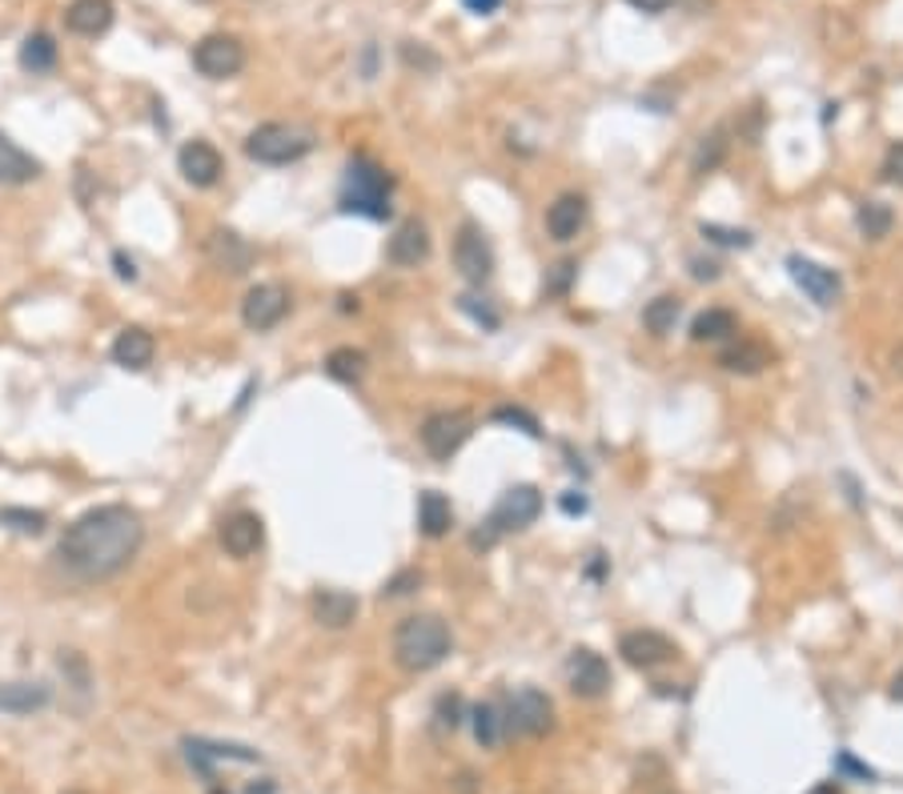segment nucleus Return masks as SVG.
<instances>
[{
	"label": "nucleus",
	"mask_w": 903,
	"mask_h": 794,
	"mask_svg": "<svg viewBox=\"0 0 903 794\" xmlns=\"http://www.w3.org/2000/svg\"><path fill=\"white\" fill-rule=\"evenodd\" d=\"M145 542L142 518L129 506H97L65 526L57 542V558L84 582H105L137 558Z\"/></svg>",
	"instance_id": "obj_1"
},
{
	"label": "nucleus",
	"mask_w": 903,
	"mask_h": 794,
	"mask_svg": "<svg viewBox=\"0 0 903 794\" xmlns=\"http://www.w3.org/2000/svg\"><path fill=\"white\" fill-rule=\"evenodd\" d=\"M450 646H454V638H450V626L438 614H414V619H406L394 631V658H398L402 670H410V674H426V670H434V666L447 662Z\"/></svg>",
	"instance_id": "obj_2"
},
{
	"label": "nucleus",
	"mask_w": 903,
	"mask_h": 794,
	"mask_svg": "<svg viewBox=\"0 0 903 794\" xmlns=\"http://www.w3.org/2000/svg\"><path fill=\"white\" fill-rule=\"evenodd\" d=\"M390 193H394V177L370 157H353L346 165V181H341V209L362 213L370 222H386L390 217Z\"/></svg>",
	"instance_id": "obj_3"
},
{
	"label": "nucleus",
	"mask_w": 903,
	"mask_h": 794,
	"mask_svg": "<svg viewBox=\"0 0 903 794\" xmlns=\"http://www.w3.org/2000/svg\"><path fill=\"white\" fill-rule=\"evenodd\" d=\"M539 514H542V494L534 490V486H515V490H506L503 498L494 502L490 518L470 534V546L490 549L503 534H510V530H527Z\"/></svg>",
	"instance_id": "obj_4"
},
{
	"label": "nucleus",
	"mask_w": 903,
	"mask_h": 794,
	"mask_svg": "<svg viewBox=\"0 0 903 794\" xmlns=\"http://www.w3.org/2000/svg\"><path fill=\"white\" fill-rule=\"evenodd\" d=\"M314 149V137L285 121H266L246 137V157L258 165H294Z\"/></svg>",
	"instance_id": "obj_5"
},
{
	"label": "nucleus",
	"mask_w": 903,
	"mask_h": 794,
	"mask_svg": "<svg viewBox=\"0 0 903 794\" xmlns=\"http://www.w3.org/2000/svg\"><path fill=\"white\" fill-rule=\"evenodd\" d=\"M422 445L426 454L434 457V462H450V457L466 445V438L474 433V418H470L466 409H438V413H430V418L422 421Z\"/></svg>",
	"instance_id": "obj_6"
},
{
	"label": "nucleus",
	"mask_w": 903,
	"mask_h": 794,
	"mask_svg": "<svg viewBox=\"0 0 903 794\" xmlns=\"http://www.w3.org/2000/svg\"><path fill=\"white\" fill-rule=\"evenodd\" d=\"M506 726H510L515 735H527V738L551 735L554 702L534 687H518L515 694L506 699Z\"/></svg>",
	"instance_id": "obj_7"
},
{
	"label": "nucleus",
	"mask_w": 903,
	"mask_h": 794,
	"mask_svg": "<svg viewBox=\"0 0 903 794\" xmlns=\"http://www.w3.org/2000/svg\"><path fill=\"white\" fill-rule=\"evenodd\" d=\"M193 69L210 81H225L246 69V45L229 33H213L193 45Z\"/></svg>",
	"instance_id": "obj_8"
},
{
	"label": "nucleus",
	"mask_w": 903,
	"mask_h": 794,
	"mask_svg": "<svg viewBox=\"0 0 903 794\" xmlns=\"http://www.w3.org/2000/svg\"><path fill=\"white\" fill-rule=\"evenodd\" d=\"M290 314V290L278 285V281H266V285H253L241 302V321H246L253 333H266V329H278Z\"/></svg>",
	"instance_id": "obj_9"
},
{
	"label": "nucleus",
	"mask_w": 903,
	"mask_h": 794,
	"mask_svg": "<svg viewBox=\"0 0 903 794\" xmlns=\"http://www.w3.org/2000/svg\"><path fill=\"white\" fill-rule=\"evenodd\" d=\"M454 265L470 285H486L494 273V249L482 234V225L466 222L454 237Z\"/></svg>",
	"instance_id": "obj_10"
},
{
	"label": "nucleus",
	"mask_w": 903,
	"mask_h": 794,
	"mask_svg": "<svg viewBox=\"0 0 903 794\" xmlns=\"http://www.w3.org/2000/svg\"><path fill=\"white\" fill-rule=\"evenodd\" d=\"M787 273H791V281H795L799 290L808 293L820 309H832V305L844 297V281H839V273L827 269V265H820V261L791 253V258H787Z\"/></svg>",
	"instance_id": "obj_11"
},
{
	"label": "nucleus",
	"mask_w": 903,
	"mask_h": 794,
	"mask_svg": "<svg viewBox=\"0 0 903 794\" xmlns=\"http://www.w3.org/2000/svg\"><path fill=\"white\" fill-rule=\"evenodd\" d=\"M566 687L575 690L578 699H602L610 690V666L602 655H595L590 646H578L575 655L566 658Z\"/></svg>",
	"instance_id": "obj_12"
},
{
	"label": "nucleus",
	"mask_w": 903,
	"mask_h": 794,
	"mask_svg": "<svg viewBox=\"0 0 903 794\" xmlns=\"http://www.w3.org/2000/svg\"><path fill=\"white\" fill-rule=\"evenodd\" d=\"M177 169H181V177H185L193 189H210L222 181L225 161L210 140H189V145H181V152H177Z\"/></svg>",
	"instance_id": "obj_13"
},
{
	"label": "nucleus",
	"mask_w": 903,
	"mask_h": 794,
	"mask_svg": "<svg viewBox=\"0 0 903 794\" xmlns=\"http://www.w3.org/2000/svg\"><path fill=\"white\" fill-rule=\"evenodd\" d=\"M619 655L631 666H639V670H655V666L670 662V658L679 655V646L658 631H631L619 638Z\"/></svg>",
	"instance_id": "obj_14"
},
{
	"label": "nucleus",
	"mask_w": 903,
	"mask_h": 794,
	"mask_svg": "<svg viewBox=\"0 0 903 794\" xmlns=\"http://www.w3.org/2000/svg\"><path fill=\"white\" fill-rule=\"evenodd\" d=\"M266 542V522L253 510H237L222 522V549L229 558H249Z\"/></svg>",
	"instance_id": "obj_15"
},
{
	"label": "nucleus",
	"mask_w": 903,
	"mask_h": 794,
	"mask_svg": "<svg viewBox=\"0 0 903 794\" xmlns=\"http://www.w3.org/2000/svg\"><path fill=\"white\" fill-rule=\"evenodd\" d=\"M185 759L193 771H201L205 779L213 774L217 762H241V767H253L261 762L258 750L249 747H234V742H205V738H185Z\"/></svg>",
	"instance_id": "obj_16"
},
{
	"label": "nucleus",
	"mask_w": 903,
	"mask_h": 794,
	"mask_svg": "<svg viewBox=\"0 0 903 794\" xmlns=\"http://www.w3.org/2000/svg\"><path fill=\"white\" fill-rule=\"evenodd\" d=\"M386 258L402 269L422 265V261L430 258V234H426V225L418 222V217H410V222H402L398 229H394V237H390L386 246Z\"/></svg>",
	"instance_id": "obj_17"
},
{
	"label": "nucleus",
	"mask_w": 903,
	"mask_h": 794,
	"mask_svg": "<svg viewBox=\"0 0 903 794\" xmlns=\"http://www.w3.org/2000/svg\"><path fill=\"white\" fill-rule=\"evenodd\" d=\"M109 24H113V0H72L65 9V29L84 41L109 33Z\"/></svg>",
	"instance_id": "obj_18"
},
{
	"label": "nucleus",
	"mask_w": 903,
	"mask_h": 794,
	"mask_svg": "<svg viewBox=\"0 0 903 794\" xmlns=\"http://www.w3.org/2000/svg\"><path fill=\"white\" fill-rule=\"evenodd\" d=\"M205 253H210L213 265L225 269V273H246V269L253 265V246H249L246 237H237L234 229H217V234H210Z\"/></svg>",
	"instance_id": "obj_19"
},
{
	"label": "nucleus",
	"mask_w": 903,
	"mask_h": 794,
	"mask_svg": "<svg viewBox=\"0 0 903 794\" xmlns=\"http://www.w3.org/2000/svg\"><path fill=\"white\" fill-rule=\"evenodd\" d=\"M583 225H587V197L583 193H563L546 209V229H551L554 241H575L583 234Z\"/></svg>",
	"instance_id": "obj_20"
},
{
	"label": "nucleus",
	"mask_w": 903,
	"mask_h": 794,
	"mask_svg": "<svg viewBox=\"0 0 903 794\" xmlns=\"http://www.w3.org/2000/svg\"><path fill=\"white\" fill-rule=\"evenodd\" d=\"M771 362H775V350H767L763 341H752V338L731 341L727 350L719 353V365H723L727 374H743V377L763 374V370H767Z\"/></svg>",
	"instance_id": "obj_21"
},
{
	"label": "nucleus",
	"mask_w": 903,
	"mask_h": 794,
	"mask_svg": "<svg viewBox=\"0 0 903 794\" xmlns=\"http://www.w3.org/2000/svg\"><path fill=\"white\" fill-rule=\"evenodd\" d=\"M109 353H113V362H117L121 370H145V365L153 362V353H157V341H153L149 329L129 326V329H121Z\"/></svg>",
	"instance_id": "obj_22"
},
{
	"label": "nucleus",
	"mask_w": 903,
	"mask_h": 794,
	"mask_svg": "<svg viewBox=\"0 0 903 794\" xmlns=\"http://www.w3.org/2000/svg\"><path fill=\"white\" fill-rule=\"evenodd\" d=\"M36 177H41V161L0 133V185H29Z\"/></svg>",
	"instance_id": "obj_23"
},
{
	"label": "nucleus",
	"mask_w": 903,
	"mask_h": 794,
	"mask_svg": "<svg viewBox=\"0 0 903 794\" xmlns=\"http://www.w3.org/2000/svg\"><path fill=\"white\" fill-rule=\"evenodd\" d=\"M53 690L45 682H0V714H33L45 711Z\"/></svg>",
	"instance_id": "obj_24"
},
{
	"label": "nucleus",
	"mask_w": 903,
	"mask_h": 794,
	"mask_svg": "<svg viewBox=\"0 0 903 794\" xmlns=\"http://www.w3.org/2000/svg\"><path fill=\"white\" fill-rule=\"evenodd\" d=\"M353 614H358V598L346 594V590H317L314 594V619L329 631H341L350 626Z\"/></svg>",
	"instance_id": "obj_25"
},
{
	"label": "nucleus",
	"mask_w": 903,
	"mask_h": 794,
	"mask_svg": "<svg viewBox=\"0 0 903 794\" xmlns=\"http://www.w3.org/2000/svg\"><path fill=\"white\" fill-rule=\"evenodd\" d=\"M470 726H474L478 747H486V750L503 747V738L510 735V726H506V711L498 706V702H478V706L470 711Z\"/></svg>",
	"instance_id": "obj_26"
},
{
	"label": "nucleus",
	"mask_w": 903,
	"mask_h": 794,
	"mask_svg": "<svg viewBox=\"0 0 903 794\" xmlns=\"http://www.w3.org/2000/svg\"><path fill=\"white\" fill-rule=\"evenodd\" d=\"M418 526H422L426 537H442L454 526V506H450L447 494L426 490L422 498H418Z\"/></svg>",
	"instance_id": "obj_27"
},
{
	"label": "nucleus",
	"mask_w": 903,
	"mask_h": 794,
	"mask_svg": "<svg viewBox=\"0 0 903 794\" xmlns=\"http://www.w3.org/2000/svg\"><path fill=\"white\" fill-rule=\"evenodd\" d=\"M740 333V317L731 309H703V314L691 321V338L695 341H727Z\"/></svg>",
	"instance_id": "obj_28"
},
{
	"label": "nucleus",
	"mask_w": 903,
	"mask_h": 794,
	"mask_svg": "<svg viewBox=\"0 0 903 794\" xmlns=\"http://www.w3.org/2000/svg\"><path fill=\"white\" fill-rule=\"evenodd\" d=\"M21 65L29 72H53L57 69V41L48 33H33L24 36L21 45Z\"/></svg>",
	"instance_id": "obj_29"
},
{
	"label": "nucleus",
	"mask_w": 903,
	"mask_h": 794,
	"mask_svg": "<svg viewBox=\"0 0 903 794\" xmlns=\"http://www.w3.org/2000/svg\"><path fill=\"white\" fill-rule=\"evenodd\" d=\"M679 314H682V302L679 297H670V293H663V297H655V302L643 309V326L655 333V338H667L670 329L679 326Z\"/></svg>",
	"instance_id": "obj_30"
},
{
	"label": "nucleus",
	"mask_w": 903,
	"mask_h": 794,
	"mask_svg": "<svg viewBox=\"0 0 903 794\" xmlns=\"http://www.w3.org/2000/svg\"><path fill=\"white\" fill-rule=\"evenodd\" d=\"M856 225H859V234L868 237V241H880V237L892 234L895 213H892V205H883V201H864L859 213H856Z\"/></svg>",
	"instance_id": "obj_31"
},
{
	"label": "nucleus",
	"mask_w": 903,
	"mask_h": 794,
	"mask_svg": "<svg viewBox=\"0 0 903 794\" xmlns=\"http://www.w3.org/2000/svg\"><path fill=\"white\" fill-rule=\"evenodd\" d=\"M326 374L334 377V382H341V386H353V382H362L365 353L362 350H350V345H341V350H334L326 358Z\"/></svg>",
	"instance_id": "obj_32"
},
{
	"label": "nucleus",
	"mask_w": 903,
	"mask_h": 794,
	"mask_svg": "<svg viewBox=\"0 0 903 794\" xmlns=\"http://www.w3.org/2000/svg\"><path fill=\"white\" fill-rule=\"evenodd\" d=\"M723 157H727V129L707 133L703 145H699V152H695V173H711Z\"/></svg>",
	"instance_id": "obj_33"
},
{
	"label": "nucleus",
	"mask_w": 903,
	"mask_h": 794,
	"mask_svg": "<svg viewBox=\"0 0 903 794\" xmlns=\"http://www.w3.org/2000/svg\"><path fill=\"white\" fill-rule=\"evenodd\" d=\"M498 426H515V430H522V433H530V438H542V426H539V418L534 413H527V409H518V406H498L490 413Z\"/></svg>",
	"instance_id": "obj_34"
},
{
	"label": "nucleus",
	"mask_w": 903,
	"mask_h": 794,
	"mask_svg": "<svg viewBox=\"0 0 903 794\" xmlns=\"http://www.w3.org/2000/svg\"><path fill=\"white\" fill-rule=\"evenodd\" d=\"M699 234H703V237H711V241H719V246H731V249H747V246H752V234H743V229H723V225H703Z\"/></svg>",
	"instance_id": "obj_35"
},
{
	"label": "nucleus",
	"mask_w": 903,
	"mask_h": 794,
	"mask_svg": "<svg viewBox=\"0 0 903 794\" xmlns=\"http://www.w3.org/2000/svg\"><path fill=\"white\" fill-rule=\"evenodd\" d=\"M0 522H12L21 534H41L45 530V514H33V510H4Z\"/></svg>",
	"instance_id": "obj_36"
},
{
	"label": "nucleus",
	"mask_w": 903,
	"mask_h": 794,
	"mask_svg": "<svg viewBox=\"0 0 903 794\" xmlns=\"http://www.w3.org/2000/svg\"><path fill=\"white\" fill-rule=\"evenodd\" d=\"M418 586H422V574H418V570H402L398 578H390L382 594H386V598H402V594H410V590H418Z\"/></svg>",
	"instance_id": "obj_37"
},
{
	"label": "nucleus",
	"mask_w": 903,
	"mask_h": 794,
	"mask_svg": "<svg viewBox=\"0 0 903 794\" xmlns=\"http://www.w3.org/2000/svg\"><path fill=\"white\" fill-rule=\"evenodd\" d=\"M458 305H462V314H470L478 326L486 329H498V314L494 309H486V305H478V297H458Z\"/></svg>",
	"instance_id": "obj_38"
},
{
	"label": "nucleus",
	"mask_w": 903,
	"mask_h": 794,
	"mask_svg": "<svg viewBox=\"0 0 903 794\" xmlns=\"http://www.w3.org/2000/svg\"><path fill=\"white\" fill-rule=\"evenodd\" d=\"M883 181H892V185H903V140L900 145H892L888 149V157H883Z\"/></svg>",
	"instance_id": "obj_39"
},
{
	"label": "nucleus",
	"mask_w": 903,
	"mask_h": 794,
	"mask_svg": "<svg viewBox=\"0 0 903 794\" xmlns=\"http://www.w3.org/2000/svg\"><path fill=\"white\" fill-rule=\"evenodd\" d=\"M438 723L450 726V730H454V726L462 723V699H458V694H447V699H438Z\"/></svg>",
	"instance_id": "obj_40"
},
{
	"label": "nucleus",
	"mask_w": 903,
	"mask_h": 794,
	"mask_svg": "<svg viewBox=\"0 0 903 794\" xmlns=\"http://www.w3.org/2000/svg\"><path fill=\"white\" fill-rule=\"evenodd\" d=\"M835 771L839 774H856V779H876V771H871V767H864V762H856L851 759V755H847V750H839V755H835Z\"/></svg>",
	"instance_id": "obj_41"
},
{
	"label": "nucleus",
	"mask_w": 903,
	"mask_h": 794,
	"mask_svg": "<svg viewBox=\"0 0 903 794\" xmlns=\"http://www.w3.org/2000/svg\"><path fill=\"white\" fill-rule=\"evenodd\" d=\"M575 261H558L554 265V277H551V285H546V293H566V285H571V277H575Z\"/></svg>",
	"instance_id": "obj_42"
},
{
	"label": "nucleus",
	"mask_w": 903,
	"mask_h": 794,
	"mask_svg": "<svg viewBox=\"0 0 903 794\" xmlns=\"http://www.w3.org/2000/svg\"><path fill=\"white\" fill-rule=\"evenodd\" d=\"M462 4H466L474 16H490V12L503 9V0H462Z\"/></svg>",
	"instance_id": "obj_43"
},
{
	"label": "nucleus",
	"mask_w": 903,
	"mask_h": 794,
	"mask_svg": "<svg viewBox=\"0 0 903 794\" xmlns=\"http://www.w3.org/2000/svg\"><path fill=\"white\" fill-rule=\"evenodd\" d=\"M627 4H634L639 12H651V16H658V12H667L675 0H627Z\"/></svg>",
	"instance_id": "obj_44"
},
{
	"label": "nucleus",
	"mask_w": 903,
	"mask_h": 794,
	"mask_svg": "<svg viewBox=\"0 0 903 794\" xmlns=\"http://www.w3.org/2000/svg\"><path fill=\"white\" fill-rule=\"evenodd\" d=\"M563 510L566 514H587V498L583 494H563Z\"/></svg>",
	"instance_id": "obj_45"
},
{
	"label": "nucleus",
	"mask_w": 903,
	"mask_h": 794,
	"mask_svg": "<svg viewBox=\"0 0 903 794\" xmlns=\"http://www.w3.org/2000/svg\"><path fill=\"white\" fill-rule=\"evenodd\" d=\"M691 265H695V277H699V281H715L719 277L715 261H691Z\"/></svg>",
	"instance_id": "obj_46"
},
{
	"label": "nucleus",
	"mask_w": 903,
	"mask_h": 794,
	"mask_svg": "<svg viewBox=\"0 0 903 794\" xmlns=\"http://www.w3.org/2000/svg\"><path fill=\"white\" fill-rule=\"evenodd\" d=\"M117 273L125 281H133V277H137V265H133V261H125V253H117Z\"/></svg>",
	"instance_id": "obj_47"
},
{
	"label": "nucleus",
	"mask_w": 903,
	"mask_h": 794,
	"mask_svg": "<svg viewBox=\"0 0 903 794\" xmlns=\"http://www.w3.org/2000/svg\"><path fill=\"white\" fill-rule=\"evenodd\" d=\"M888 694H892V702H903V670L892 678V690H888Z\"/></svg>",
	"instance_id": "obj_48"
},
{
	"label": "nucleus",
	"mask_w": 903,
	"mask_h": 794,
	"mask_svg": "<svg viewBox=\"0 0 903 794\" xmlns=\"http://www.w3.org/2000/svg\"><path fill=\"white\" fill-rule=\"evenodd\" d=\"M811 794H839V786H835V783H823V786H815Z\"/></svg>",
	"instance_id": "obj_49"
}]
</instances>
